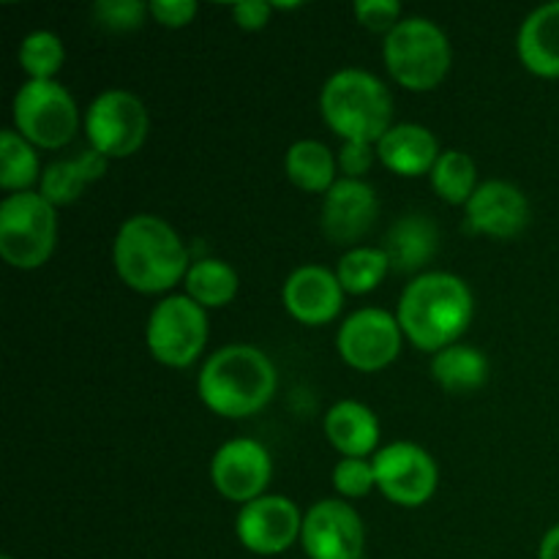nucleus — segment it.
<instances>
[{
  "label": "nucleus",
  "instance_id": "f3484780",
  "mask_svg": "<svg viewBox=\"0 0 559 559\" xmlns=\"http://www.w3.org/2000/svg\"><path fill=\"white\" fill-rule=\"evenodd\" d=\"M284 306L304 325H325L342 311L344 287L336 273L320 265L298 267L284 284Z\"/></svg>",
  "mask_w": 559,
  "mask_h": 559
},
{
  "label": "nucleus",
  "instance_id": "c85d7f7f",
  "mask_svg": "<svg viewBox=\"0 0 559 559\" xmlns=\"http://www.w3.org/2000/svg\"><path fill=\"white\" fill-rule=\"evenodd\" d=\"M66 60L63 41L49 31H36L22 41L20 66L31 80H52Z\"/></svg>",
  "mask_w": 559,
  "mask_h": 559
},
{
  "label": "nucleus",
  "instance_id": "6e6552de",
  "mask_svg": "<svg viewBox=\"0 0 559 559\" xmlns=\"http://www.w3.org/2000/svg\"><path fill=\"white\" fill-rule=\"evenodd\" d=\"M147 349L153 358L173 369H186L205 349L207 314L189 295H169L147 320Z\"/></svg>",
  "mask_w": 559,
  "mask_h": 559
},
{
  "label": "nucleus",
  "instance_id": "0eeeda50",
  "mask_svg": "<svg viewBox=\"0 0 559 559\" xmlns=\"http://www.w3.org/2000/svg\"><path fill=\"white\" fill-rule=\"evenodd\" d=\"M14 131L31 145L58 151L74 136L80 112L60 82L27 80L14 96Z\"/></svg>",
  "mask_w": 559,
  "mask_h": 559
},
{
  "label": "nucleus",
  "instance_id": "cd10ccee",
  "mask_svg": "<svg viewBox=\"0 0 559 559\" xmlns=\"http://www.w3.org/2000/svg\"><path fill=\"white\" fill-rule=\"evenodd\" d=\"M388 273H391V260H388L385 251L371 249V246H358V249H349L342 257L336 276L342 282L344 293L366 295L380 287Z\"/></svg>",
  "mask_w": 559,
  "mask_h": 559
},
{
  "label": "nucleus",
  "instance_id": "a211bd4d",
  "mask_svg": "<svg viewBox=\"0 0 559 559\" xmlns=\"http://www.w3.org/2000/svg\"><path fill=\"white\" fill-rule=\"evenodd\" d=\"M377 156L391 173L402 178H418V175H431L442 153L437 136L426 126L399 123L377 142Z\"/></svg>",
  "mask_w": 559,
  "mask_h": 559
},
{
  "label": "nucleus",
  "instance_id": "f704fd0d",
  "mask_svg": "<svg viewBox=\"0 0 559 559\" xmlns=\"http://www.w3.org/2000/svg\"><path fill=\"white\" fill-rule=\"evenodd\" d=\"M273 5L262 3V0H246V3L233 5V16L243 31H262L271 22Z\"/></svg>",
  "mask_w": 559,
  "mask_h": 559
},
{
  "label": "nucleus",
  "instance_id": "aec40b11",
  "mask_svg": "<svg viewBox=\"0 0 559 559\" xmlns=\"http://www.w3.org/2000/svg\"><path fill=\"white\" fill-rule=\"evenodd\" d=\"M437 249H440V233L431 218L418 216V213L399 218L382 240V251L391 260V271L396 273L420 271L429 265Z\"/></svg>",
  "mask_w": 559,
  "mask_h": 559
},
{
  "label": "nucleus",
  "instance_id": "393cba45",
  "mask_svg": "<svg viewBox=\"0 0 559 559\" xmlns=\"http://www.w3.org/2000/svg\"><path fill=\"white\" fill-rule=\"evenodd\" d=\"M238 287V273L222 260H200L186 273V295L202 309H222V306L233 304Z\"/></svg>",
  "mask_w": 559,
  "mask_h": 559
},
{
  "label": "nucleus",
  "instance_id": "7c9ffc66",
  "mask_svg": "<svg viewBox=\"0 0 559 559\" xmlns=\"http://www.w3.org/2000/svg\"><path fill=\"white\" fill-rule=\"evenodd\" d=\"M333 486L342 497H366L377 486V473L374 462H366V459H342L333 469Z\"/></svg>",
  "mask_w": 559,
  "mask_h": 559
},
{
  "label": "nucleus",
  "instance_id": "f03ea898",
  "mask_svg": "<svg viewBox=\"0 0 559 559\" xmlns=\"http://www.w3.org/2000/svg\"><path fill=\"white\" fill-rule=\"evenodd\" d=\"M115 271L126 287L142 295L173 289L189 273V251L180 235L164 218L131 216L115 238Z\"/></svg>",
  "mask_w": 559,
  "mask_h": 559
},
{
  "label": "nucleus",
  "instance_id": "a878e982",
  "mask_svg": "<svg viewBox=\"0 0 559 559\" xmlns=\"http://www.w3.org/2000/svg\"><path fill=\"white\" fill-rule=\"evenodd\" d=\"M431 186L448 205H467L478 191V169L462 151H445L431 169Z\"/></svg>",
  "mask_w": 559,
  "mask_h": 559
},
{
  "label": "nucleus",
  "instance_id": "39448f33",
  "mask_svg": "<svg viewBox=\"0 0 559 559\" xmlns=\"http://www.w3.org/2000/svg\"><path fill=\"white\" fill-rule=\"evenodd\" d=\"M382 58L399 85L415 93H426L435 91L445 80L448 69H451V44L431 20L409 16L385 36Z\"/></svg>",
  "mask_w": 559,
  "mask_h": 559
},
{
  "label": "nucleus",
  "instance_id": "ddd939ff",
  "mask_svg": "<svg viewBox=\"0 0 559 559\" xmlns=\"http://www.w3.org/2000/svg\"><path fill=\"white\" fill-rule=\"evenodd\" d=\"M304 530V516L293 500L265 495L254 502H246L235 522L238 540L260 557H273L287 551Z\"/></svg>",
  "mask_w": 559,
  "mask_h": 559
},
{
  "label": "nucleus",
  "instance_id": "9b49d317",
  "mask_svg": "<svg viewBox=\"0 0 559 559\" xmlns=\"http://www.w3.org/2000/svg\"><path fill=\"white\" fill-rule=\"evenodd\" d=\"M377 489L402 508H420L437 491V464L413 442H393L374 456Z\"/></svg>",
  "mask_w": 559,
  "mask_h": 559
},
{
  "label": "nucleus",
  "instance_id": "412c9836",
  "mask_svg": "<svg viewBox=\"0 0 559 559\" xmlns=\"http://www.w3.org/2000/svg\"><path fill=\"white\" fill-rule=\"evenodd\" d=\"M325 437L344 459H366L380 442V424L366 404L338 402L325 415Z\"/></svg>",
  "mask_w": 559,
  "mask_h": 559
},
{
  "label": "nucleus",
  "instance_id": "c756f323",
  "mask_svg": "<svg viewBox=\"0 0 559 559\" xmlns=\"http://www.w3.org/2000/svg\"><path fill=\"white\" fill-rule=\"evenodd\" d=\"M151 5L140 3V0H98L93 5V16L104 31L112 33H129L142 27Z\"/></svg>",
  "mask_w": 559,
  "mask_h": 559
},
{
  "label": "nucleus",
  "instance_id": "e433bc0d",
  "mask_svg": "<svg viewBox=\"0 0 559 559\" xmlns=\"http://www.w3.org/2000/svg\"><path fill=\"white\" fill-rule=\"evenodd\" d=\"M3 559H11V557H3Z\"/></svg>",
  "mask_w": 559,
  "mask_h": 559
},
{
  "label": "nucleus",
  "instance_id": "9d476101",
  "mask_svg": "<svg viewBox=\"0 0 559 559\" xmlns=\"http://www.w3.org/2000/svg\"><path fill=\"white\" fill-rule=\"evenodd\" d=\"M402 325L385 309H360L344 320L336 336L338 355L355 371H382L399 358Z\"/></svg>",
  "mask_w": 559,
  "mask_h": 559
},
{
  "label": "nucleus",
  "instance_id": "2eb2a0df",
  "mask_svg": "<svg viewBox=\"0 0 559 559\" xmlns=\"http://www.w3.org/2000/svg\"><path fill=\"white\" fill-rule=\"evenodd\" d=\"M467 224L473 233L489 238H516L530 224V202L522 191L506 180H486L467 202Z\"/></svg>",
  "mask_w": 559,
  "mask_h": 559
},
{
  "label": "nucleus",
  "instance_id": "b1692460",
  "mask_svg": "<svg viewBox=\"0 0 559 559\" xmlns=\"http://www.w3.org/2000/svg\"><path fill=\"white\" fill-rule=\"evenodd\" d=\"M284 167H287V178L304 191H314V194L325 191L328 194L333 189V183H336V162H333V153L317 140L295 142L289 147Z\"/></svg>",
  "mask_w": 559,
  "mask_h": 559
},
{
  "label": "nucleus",
  "instance_id": "7ed1b4c3",
  "mask_svg": "<svg viewBox=\"0 0 559 559\" xmlns=\"http://www.w3.org/2000/svg\"><path fill=\"white\" fill-rule=\"evenodd\" d=\"M276 393V369L262 349L227 344L200 371V399L222 418H249Z\"/></svg>",
  "mask_w": 559,
  "mask_h": 559
},
{
  "label": "nucleus",
  "instance_id": "f8f14e48",
  "mask_svg": "<svg viewBox=\"0 0 559 559\" xmlns=\"http://www.w3.org/2000/svg\"><path fill=\"white\" fill-rule=\"evenodd\" d=\"M300 544L309 559L364 557V522L342 500H320L309 508L300 530Z\"/></svg>",
  "mask_w": 559,
  "mask_h": 559
},
{
  "label": "nucleus",
  "instance_id": "20e7f679",
  "mask_svg": "<svg viewBox=\"0 0 559 559\" xmlns=\"http://www.w3.org/2000/svg\"><path fill=\"white\" fill-rule=\"evenodd\" d=\"M320 112L344 142L377 145L393 129L391 91L360 69L336 71L320 93Z\"/></svg>",
  "mask_w": 559,
  "mask_h": 559
},
{
  "label": "nucleus",
  "instance_id": "c9c22d12",
  "mask_svg": "<svg viewBox=\"0 0 559 559\" xmlns=\"http://www.w3.org/2000/svg\"><path fill=\"white\" fill-rule=\"evenodd\" d=\"M538 559H559V524L544 535L538 549Z\"/></svg>",
  "mask_w": 559,
  "mask_h": 559
},
{
  "label": "nucleus",
  "instance_id": "f257e3e1",
  "mask_svg": "<svg viewBox=\"0 0 559 559\" xmlns=\"http://www.w3.org/2000/svg\"><path fill=\"white\" fill-rule=\"evenodd\" d=\"M473 293L453 273H424L407 284L396 320L402 333L424 353L453 347L473 322Z\"/></svg>",
  "mask_w": 559,
  "mask_h": 559
},
{
  "label": "nucleus",
  "instance_id": "1a4fd4ad",
  "mask_svg": "<svg viewBox=\"0 0 559 559\" xmlns=\"http://www.w3.org/2000/svg\"><path fill=\"white\" fill-rule=\"evenodd\" d=\"M87 140L104 158H126L142 147L147 136V109L126 91H104L85 118Z\"/></svg>",
  "mask_w": 559,
  "mask_h": 559
},
{
  "label": "nucleus",
  "instance_id": "5701e85b",
  "mask_svg": "<svg viewBox=\"0 0 559 559\" xmlns=\"http://www.w3.org/2000/svg\"><path fill=\"white\" fill-rule=\"evenodd\" d=\"M431 377L448 393H473L489 380V360L480 349L467 347V344H453V347L440 349L435 355Z\"/></svg>",
  "mask_w": 559,
  "mask_h": 559
},
{
  "label": "nucleus",
  "instance_id": "6ab92c4d",
  "mask_svg": "<svg viewBox=\"0 0 559 559\" xmlns=\"http://www.w3.org/2000/svg\"><path fill=\"white\" fill-rule=\"evenodd\" d=\"M519 60L533 74L557 80L559 76V0L535 9L519 27Z\"/></svg>",
  "mask_w": 559,
  "mask_h": 559
},
{
  "label": "nucleus",
  "instance_id": "4468645a",
  "mask_svg": "<svg viewBox=\"0 0 559 559\" xmlns=\"http://www.w3.org/2000/svg\"><path fill=\"white\" fill-rule=\"evenodd\" d=\"M271 453L254 440H229L211 462V480L229 502H254L271 484Z\"/></svg>",
  "mask_w": 559,
  "mask_h": 559
},
{
  "label": "nucleus",
  "instance_id": "473e14b6",
  "mask_svg": "<svg viewBox=\"0 0 559 559\" xmlns=\"http://www.w3.org/2000/svg\"><path fill=\"white\" fill-rule=\"evenodd\" d=\"M151 14L164 27H186L197 16L194 0H153Z\"/></svg>",
  "mask_w": 559,
  "mask_h": 559
},
{
  "label": "nucleus",
  "instance_id": "bb28decb",
  "mask_svg": "<svg viewBox=\"0 0 559 559\" xmlns=\"http://www.w3.org/2000/svg\"><path fill=\"white\" fill-rule=\"evenodd\" d=\"M38 180V156L25 136L14 129H5L0 134V186L11 194L31 191Z\"/></svg>",
  "mask_w": 559,
  "mask_h": 559
},
{
  "label": "nucleus",
  "instance_id": "72a5a7b5",
  "mask_svg": "<svg viewBox=\"0 0 559 559\" xmlns=\"http://www.w3.org/2000/svg\"><path fill=\"white\" fill-rule=\"evenodd\" d=\"M377 151L369 142H344L342 153H338V167L347 178L360 180V175L369 173L371 162H374Z\"/></svg>",
  "mask_w": 559,
  "mask_h": 559
},
{
  "label": "nucleus",
  "instance_id": "4be33fe9",
  "mask_svg": "<svg viewBox=\"0 0 559 559\" xmlns=\"http://www.w3.org/2000/svg\"><path fill=\"white\" fill-rule=\"evenodd\" d=\"M104 173H107V158L91 147V151L80 153L69 162L49 164L41 175V191L38 194L52 207L71 205V202L80 200L85 186L96 183Z\"/></svg>",
  "mask_w": 559,
  "mask_h": 559
},
{
  "label": "nucleus",
  "instance_id": "dca6fc26",
  "mask_svg": "<svg viewBox=\"0 0 559 559\" xmlns=\"http://www.w3.org/2000/svg\"><path fill=\"white\" fill-rule=\"evenodd\" d=\"M380 202L377 191L364 180L342 178L328 191L325 205H322V233L333 243H355L364 238L377 222Z\"/></svg>",
  "mask_w": 559,
  "mask_h": 559
},
{
  "label": "nucleus",
  "instance_id": "423d86ee",
  "mask_svg": "<svg viewBox=\"0 0 559 559\" xmlns=\"http://www.w3.org/2000/svg\"><path fill=\"white\" fill-rule=\"evenodd\" d=\"M58 240L55 207L36 191L5 197L0 205V257L11 267L33 271L52 257Z\"/></svg>",
  "mask_w": 559,
  "mask_h": 559
},
{
  "label": "nucleus",
  "instance_id": "2f4dec72",
  "mask_svg": "<svg viewBox=\"0 0 559 559\" xmlns=\"http://www.w3.org/2000/svg\"><path fill=\"white\" fill-rule=\"evenodd\" d=\"M355 16L364 27L374 33H391L399 25L402 16V5L396 0H358L355 3Z\"/></svg>",
  "mask_w": 559,
  "mask_h": 559
}]
</instances>
